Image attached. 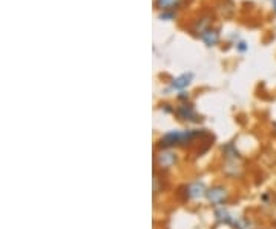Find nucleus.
Instances as JSON below:
<instances>
[{
  "label": "nucleus",
  "mask_w": 276,
  "mask_h": 229,
  "mask_svg": "<svg viewBox=\"0 0 276 229\" xmlns=\"http://www.w3.org/2000/svg\"><path fill=\"white\" fill-rule=\"evenodd\" d=\"M199 132L198 131H171L161 137V146L171 148L175 145H183L187 142H192Z\"/></svg>",
  "instance_id": "obj_1"
},
{
  "label": "nucleus",
  "mask_w": 276,
  "mask_h": 229,
  "mask_svg": "<svg viewBox=\"0 0 276 229\" xmlns=\"http://www.w3.org/2000/svg\"><path fill=\"white\" fill-rule=\"evenodd\" d=\"M227 196L229 194H227V191L223 186H215V188H212V189H209L206 192V197H207V200L212 205H221V203H224Z\"/></svg>",
  "instance_id": "obj_2"
},
{
  "label": "nucleus",
  "mask_w": 276,
  "mask_h": 229,
  "mask_svg": "<svg viewBox=\"0 0 276 229\" xmlns=\"http://www.w3.org/2000/svg\"><path fill=\"white\" fill-rule=\"evenodd\" d=\"M177 115L181 118V120H187V121H198V114L196 111L193 110V107L190 105H181L177 108Z\"/></svg>",
  "instance_id": "obj_3"
},
{
  "label": "nucleus",
  "mask_w": 276,
  "mask_h": 229,
  "mask_svg": "<svg viewBox=\"0 0 276 229\" xmlns=\"http://www.w3.org/2000/svg\"><path fill=\"white\" fill-rule=\"evenodd\" d=\"M177 163V155L172 151H161L158 154V165L164 169L174 166Z\"/></svg>",
  "instance_id": "obj_4"
},
{
  "label": "nucleus",
  "mask_w": 276,
  "mask_h": 229,
  "mask_svg": "<svg viewBox=\"0 0 276 229\" xmlns=\"http://www.w3.org/2000/svg\"><path fill=\"white\" fill-rule=\"evenodd\" d=\"M192 79H193V74H192V73L181 74L180 77H177V79H174V80H172V83H171V88H172V90L183 91L184 88H187V86L190 85Z\"/></svg>",
  "instance_id": "obj_5"
},
{
  "label": "nucleus",
  "mask_w": 276,
  "mask_h": 229,
  "mask_svg": "<svg viewBox=\"0 0 276 229\" xmlns=\"http://www.w3.org/2000/svg\"><path fill=\"white\" fill-rule=\"evenodd\" d=\"M201 39L207 46H213V45H216L219 42V31L213 29V28H209L201 34Z\"/></svg>",
  "instance_id": "obj_6"
},
{
  "label": "nucleus",
  "mask_w": 276,
  "mask_h": 229,
  "mask_svg": "<svg viewBox=\"0 0 276 229\" xmlns=\"http://www.w3.org/2000/svg\"><path fill=\"white\" fill-rule=\"evenodd\" d=\"M206 192L207 191H206L204 185L199 183V182H195V183L187 186V197L189 199H199V197L206 196Z\"/></svg>",
  "instance_id": "obj_7"
},
{
  "label": "nucleus",
  "mask_w": 276,
  "mask_h": 229,
  "mask_svg": "<svg viewBox=\"0 0 276 229\" xmlns=\"http://www.w3.org/2000/svg\"><path fill=\"white\" fill-rule=\"evenodd\" d=\"M181 3H183V0H157V2H155L157 8L161 9L163 12H166V11H169V9L178 8Z\"/></svg>",
  "instance_id": "obj_8"
},
{
  "label": "nucleus",
  "mask_w": 276,
  "mask_h": 229,
  "mask_svg": "<svg viewBox=\"0 0 276 229\" xmlns=\"http://www.w3.org/2000/svg\"><path fill=\"white\" fill-rule=\"evenodd\" d=\"M236 49H238L240 52H246V51L249 49V45H247L246 42H240V43L236 45Z\"/></svg>",
  "instance_id": "obj_9"
},
{
  "label": "nucleus",
  "mask_w": 276,
  "mask_h": 229,
  "mask_svg": "<svg viewBox=\"0 0 276 229\" xmlns=\"http://www.w3.org/2000/svg\"><path fill=\"white\" fill-rule=\"evenodd\" d=\"M273 9H275L276 12V0H273Z\"/></svg>",
  "instance_id": "obj_10"
}]
</instances>
